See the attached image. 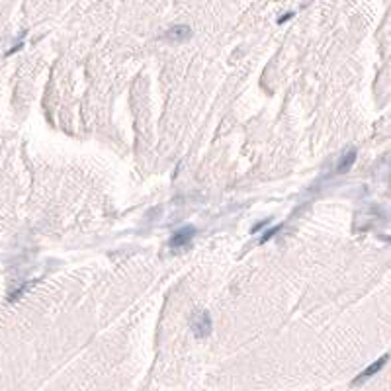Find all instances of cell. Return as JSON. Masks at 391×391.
I'll use <instances>...</instances> for the list:
<instances>
[{"instance_id": "8992f818", "label": "cell", "mask_w": 391, "mask_h": 391, "mask_svg": "<svg viewBox=\"0 0 391 391\" xmlns=\"http://www.w3.org/2000/svg\"><path fill=\"white\" fill-rule=\"evenodd\" d=\"M276 231H278V227H274V229H272V231H268V233H266V235H264V237H262V241H268V239H270V237H272V235H274V233H276Z\"/></svg>"}, {"instance_id": "6da1fadb", "label": "cell", "mask_w": 391, "mask_h": 391, "mask_svg": "<svg viewBox=\"0 0 391 391\" xmlns=\"http://www.w3.org/2000/svg\"><path fill=\"white\" fill-rule=\"evenodd\" d=\"M194 235H196V229L190 227V225L174 231L172 237H170V249H184V247H188L192 243Z\"/></svg>"}, {"instance_id": "3957f363", "label": "cell", "mask_w": 391, "mask_h": 391, "mask_svg": "<svg viewBox=\"0 0 391 391\" xmlns=\"http://www.w3.org/2000/svg\"><path fill=\"white\" fill-rule=\"evenodd\" d=\"M190 37H192V28H190V26H184V24L172 26V28H168L167 32H165V39H168V41H176V43L186 41V39H190Z\"/></svg>"}, {"instance_id": "5b68a950", "label": "cell", "mask_w": 391, "mask_h": 391, "mask_svg": "<svg viewBox=\"0 0 391 391\" xmlns=\"http://www.w3.org/2000/svg\"><path fill=\"white\" fill-rule=\"evenodd\" d=\"M354 161H356V151L352 149V151H348V153L340 159V165L336 167V172H338V174H344L346 170H350V167L354 165Z\"/></svg>"}, {"instance_id": "277c9868", "label": "cell", "mask_w": 391, "mask_h": 391, "mask_svg": "<svg viewBox=\"0 0 391 391\" xmlns=\"http://www.w3.org/2000/svg\"><path fill=\"white\" fill-rule=\"evenodd\" d=\"M386 362H388V354H384V356H382L380 360H376V362H374L372 366H368V368H366V370H364V372H362V374H360V376H358V378H356V380L352 382V386H358V384L366 382L368 378H372L374 374H378V372H380V370H382V368L386 366Z\"/></svg>"}, {"instance_id": "52a82bcc", "label": "cell", "mask_w": 391, "mask_h": 391, "mask_svg": "<svg viewBox=\"0 0 391 391\" xmlns=\"http://www.w3.org/2000/svg\"><path fill=\"white\" fill-rule=\"evenodd\" d=\"M291 16H293V12H287V14H285V16H282V18H280L278 22H280V24H284V22H287V20H289V18H291Z\"/></svg>"}, {"instance_id": "7a4b0ae2", "label": "cell", "mask_w": 391, "mask_h": 391, "mask_svg": "<svg viewBox=\"0 0 391 391\" xmlns=\"http://www.w3.org/2000/svg\"><path fill=\"white\" fill-rule=\"evenodd\" d=\"M212 329H213V325H212V317H210V313H200V315H196V317H194L192 331L196 333L198 338H204V336L212 335Z\"/></svg>"}]
</instances>
